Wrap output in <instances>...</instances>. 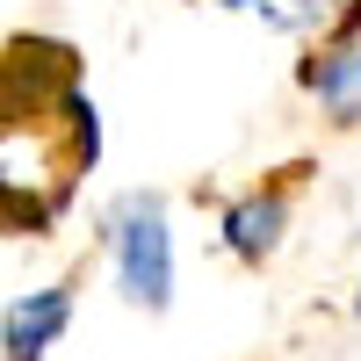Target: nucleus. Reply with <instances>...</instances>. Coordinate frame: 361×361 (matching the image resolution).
Masks as SVG:
<instances>
[{
	"instance_id": "nucleus-1",
	"label": "nucleus",
	"mask_w": 361,
	"mask_h": 361,
	"mask_svg": "<svg viewBox=\"0 0 361 361\" xmlns=\"http://www.w3.org/2000/svg\"><path fill=\"white\" fill-rule=\"evenodd\" d=\"M29 137V166L0 173V209H8L15 238H44L87 173L102 159V116L94 94L80 87L73 44L51 37H8V123L0 145Z\"/></svg>"
},
{
	"instance_id": "nucleus-2",
	"label": "nucleus",
	"mask_w": 361,
	"mask_h": 361,
	"mask_svg": "<svg viewBox=\"0 0 361 361\" xmlns=\"http://www.w3.org/2000/svg\"><path fill=\"white\" fill-rule=\"evenodd\" d=\"M102 246L116 260V289L137 311H166L173 304V231H166V202L159 195H123L102 217Z\"/></svg>"
},
{
	"instance_id": "nucleus-3",
	"label": "nucleus",
	"mask_w": 361,
	"mask_h": 361,
	"mask_svg": "<svg viewBox=\"0 0 361 361\" xmlns=\"http://www.w3.org/2000/svg\"><path fill=\"white\" fill-rule=\"evenodd\" d=\"M304 173H311V166H282V173H267V180H253L246 195L224 202L217 238H224V253H231L238 267H267V260H275L282 231H289V209H296V188H304Z\"/></svg>"
},
{
	"instance_id": "nucleus-4",
	"label": "nucleus",
	"mask_w": 361,
	"mask_h": 361,
	"mask_svg": "<svg viewBox=\"0 0 361 361\" xmlns=\"http://www.w3.org/2000/svg\"><path fill=\"white\" fill-rule=\"evenodd\" d=\"M73 289H80V267L66 282H51V289H29L8 304V325H0V347H8V361H44L58 347V333L73 325Z\"/></svg>"
},
{
	"instance_id": "nucleus-5",
	"label": "nucleus",
	"mask_w": 361,
	"mask_h": 361,
	"mask_svg": "<svg viewBox=\"0 0 361 361\" xmlns=\"http://www.w3.org/2000/svg\"><path fill=\"white\" fill-rule=\"evenodd\" d=\"M296 87H311V94L325 102V116H333L340 130L361 123V44H318L304 66H296Z\"/></svg>"
},
{
	"instance_id": "nucleus-6",
	"label": "nucleus",
	"mask_w": 361,
	"mask_h": 361,
	"mask_svg": "<svg viewBox=\"0 0 361 361\" xmlns=\"http://www.w3.org/2000/svg\"><path fill=\"white\" fill-rule=\"evenodd\" d=\"M333 15H340V0H296V22L304 29H325Z\"/></svg>"
},
{
	"instance_id": "nucleus-7",
	"label": "nucleus",
	"mask_w": 361,
	"mask_h": 361,
	"mask_svg": "<svg viewBox=\"0 0 361 361\" xmlns=\"http://www.w3.org/2000/svg\"><path fill=\"white\" fill-rule=\"evenodd\" d=\"M354 318H361V289H354Z\"/></svg>"
}]
</instances>
